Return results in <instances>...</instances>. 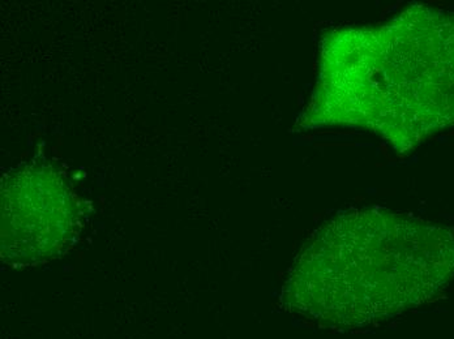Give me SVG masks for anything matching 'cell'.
Returning a JSON list of instances; mask_svg holds the SVG:
<instances>
[{
  "mask_svg": "<svg viewBox=\"0 0 454 339\" xmlns=\"http://www.w3.org/2000/svg\"><path fill=\"white\" fill-rule=\"evenodd\" d=\"M453 278L450 228L392 212H353L306 243L282 300L324 327H358L428 302Z\"/></svg>",
  "mask_w": 454,
  "mask_h": 339,
  "instance_id": "6da1fadb",
  "label": "cell"
},
{
  "mask_svg": "<svg viewBox=\"0 0 454 339\" xmlns=\"http://www.w3.org/2000/svg\"><path fill=\"white\" fill-rule=\"evenodd\" d=\"M359 126L410 151L454 127V12L412 5L359 30L343 67Z\"/></svg>",
  "mask_w": 454,
  "mask_h": 339,
  "instance_id": "7a4b0ae2",
  "label": "cell"
},
{
  "mask_svg": "<svg viewBox=\"0 0 454 339\" xmlns=\"http://www.w3.org/2000/svg\"><path fill=\"white\" fill-rule=\"evenodd\" d=\"M2 258L35 266L62 256L79 233L80 208L67 181L45 164L23 165L2 181Z\"/></svg>",
  "mask_w": 454,
  "mask_h": 339,
  "instance_id": "3957f363",
  "label": "cell"
}]
</instances>
